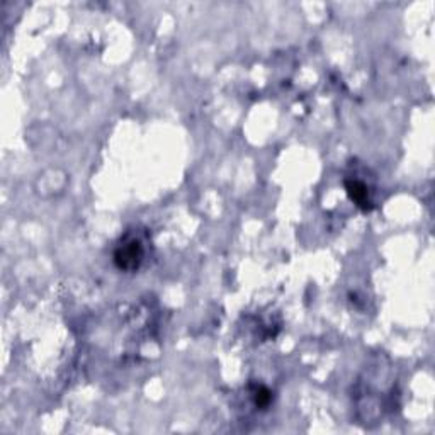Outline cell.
I'll use <instances>...</instances> for the list:
<instances>
[{
  "label": "cell",
  "mask_w": 435,
  "mask_h": 435,
  "mask_svg": "<svg viewBox=\"0 0 435 435\" xmlns=\"http://www.w3.org/2000/svg\"><path fill=\"white\" fill-rule=\"evenodd\" d=\"M345 185H347V192H349L350 199L359 206V208L371 209L372 202L369 199V190H367L366 184H362V182H359V180H352V182H347Z\"/></svg>",
  "instance_id": "obj_2"
},
{
  "label": "cell",
  "mask_w": 435,
  "mask_h": 435,
  "mask_svg": "<svg viewBox=\"0 0 435 435\" xmlns=\"http://www.w3.org/2000/svg\"><path fill=\"white\" fill-rule=\"evenodd\" d=\"M114 260L118 264L119 269L124 271H135L138 269L140 262L143 260V245L142 240L128 235L126 238H123V243L118 247L114 254Z\"/></svg>",
  "instance_id": "obj_1"
}]
</instances>
